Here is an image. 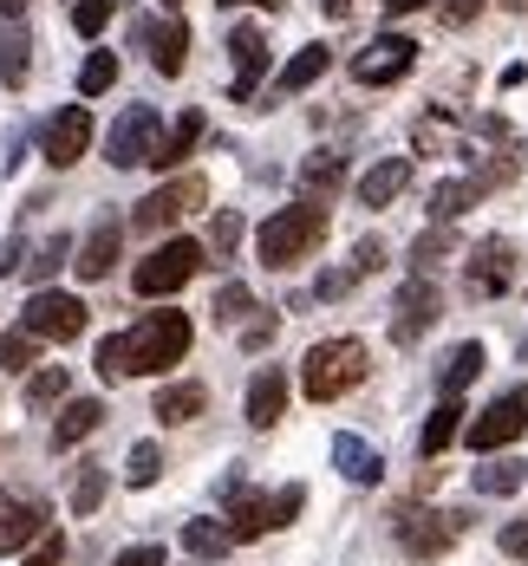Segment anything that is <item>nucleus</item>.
Here are the masks:
<instances>
[{"label": "nucleus", "instance_id": "nucleus-34", "mask_svg": "<svg viewBox=\"0 0 528 566\" xmlns=\"http://www.w3.org/2000/svg\"><path fill=\"white\" fill-rule=\"evenodd\" d=\"M33 358H40V339H33V333H27V326H20V333H7V339H0V365H7V371H13V378H20V371H33Z\"/></svg>", "mask_w": 528, "mask_h": 566}, {"label": "nucleus", "instance_id": "nucleus-20", "mask_svg": "<svg viewBox=\"0 0 528 566\" xmlns=\"http://www.w3.org/2000/svg\"><path fill=\"white\" fill-rule=\"evenodd\" d=\"M99 423H105V403H99V397H72V403L59 410V423H53V450H72V443H85Z\"/></svg>", "mask_w": 528, "mask_h": 566}, {"label": "nucleus", "instance_id": "nucleus-25", "mask_svg": "<svg viewBox=\"0 0 528 566\" xmlns=\"http://www.w3.org/2000/svg\"><path fill=\"white\" fill-rule=\"evenodd\" d=\"M476 196H489L476 176H464V182H437V189H431V222H457Z\"/></svg>", "mask_w": 528, "mask_h": 566}, {"label": "nucleus", "instance_id": "nucleus-33", "mask_svg": "<svg viewBox=\"0 0 528 566\" xmlns=\"http://www.w3.org/2000/svg\"><path fill=\"white\" fill-rule=\"evenodd\" d=\"M451 248H457V234H451V222H437L431 234H417V248H411V268H417V274H431V268H437Z\"/></svg>", "mask_w": 528, "mask_h": 566}, {"label": "nucleus", "instance_id": "nucleus-26", "mask_svg": "<svg viewBox=\"0 0 528 566\" xmlns=\"http://www.w3.org/2000/svg\"><path fill=\"white\" fill-rule=\"evenodd\" d=\"M340 182H346V157H333V150H313V157L300 164V189H307V202L327 196V189H340Z\"/></svg>", "mask_w": 528, "mask_h": 566}, {"label": "nucleus", "instance_id": "nucleus-21", "mask_svg": "<svg viewBox=\"0 0 528 566\" xmlns=\"http://www.w3.org/2000/svg\"><path fill=\"white\" fill-rule=\"evenodd\" d=\"M333 462H340V475H346V482H359V489H372V482L385 475V462L365 450L359 437H333Z\"/></svg>", "mask_w": 528, "mask_h": 566}, {"label": "nucleus", "instance_id": "nucleus-11", "mask_svg": "<svg viewBox=\"0 0 528 566\" xmlns=\"http://www.w3.org/2000/svg\"><path fill=\"white\" fill-rule=\"evenodd\" d=\"M411 65H417V46H411L405 33H379L365 53H352V78L359 85H398Z\"/></svg>", "mask_w": 528, "mask_h": 566}, {"label": "nucleus", "instance_id": "nucleus-45", "mask_svg": "<svg viewBox=\"0 0 528 566\" xmlns=\"http://www.w3.org/2000/svg\"><path fill=\"white\" fill-rule=\"evenodd\" d=\"M483 13V0H444V27H469Z\"/></svg>", "mask_w": 528, "mask_h": 566}, {"label": "nucleus", "instance_id": "nucleus-47", "mask_svg": "<svg viewBox=\"0 0 528 566\" xmlns=\"http://www.w3.org/2000/svg\"><path fill=\"white\" fill-rule=\"evenodd\" d=\"M112 566H164V547H131V554H117Z\"/></svg>", "mask_w": 528, "mask_h": 566}, {"label": "nucleus", "instance_id": "nucleus-41", "mask_svg": "<svg viewBox=\"0 0 528 566\" xmlns=\"http://www.w3.org/2000/svg\"><path fill=\"white\" fill-rule=\"evenodd\" d=\"M65 248H72V241H65V234H59V241H46V248H40V254H33V261H27V274H33V281H46V274H53L59 261H65Z\"/></svg>", "mask_w": 528, "mask_h": 566}, {"label": "nucleus", "instance_id": "nucleus-44", "mask_svg": "<svg viewBox=\"0 0 528 566\" xmlns=\"http://www.w3.org/2000/svg\"><path fill=\"white\" fill-rule=\"evenodd\" d=\"M503 554H509V560H528V521H509V527H503Z\"/></svg>", "mask_w": 528, "mask_h": 566}, {"label": "nucleus", "instance_id": "nucleus-8", "mask_svg": "<svg viewBox=\"0 0 528 566\" xmlns=\"http://www.w3.org/2000/svg\"><path fill=\"white\" fill-rule=\"evenodd\" d=\"M203 202H209V182H203V176H170L157 196H144V202H137L131 228H176L189 209H203Z\"/></svg>", "mask_w": 528, "mask_h": 566}, {"label": "nucleus", "instance_id": "nucleus-46", "mask_svg": "<svg viewBox=\"0 0 528 566\" xmlns=\"http://www.w3.org/2000/svg\"><path fill=\"white\" fill-rule=\"evenodd\" d=\"M379 254H385L379 241H359V254H352V274H379Z\"/></svg>", "mask_w": 528, "mask_h": 566}, {"label": "nucleus", "instance_id": "nucleus-5", "mask_svg": "<svg viewBox=\"0 0 528 566\" xmlns=\"http://www.w3.org/2000/svg\"><path fill=\"white\" fill-rule=\"evenodd\" d=\"M20 326H27L33 339H59V345H72L79 333H85V300H79V293H59V286H40V293L27 300Z\"/></svg>", "mask_w": 528, "mask_h": 566}, {"label": "nucleus", "instance_id": "nucleus-16", "mask_svg": "<svg viewBox=\"0 0 528 566\" xmlns=\"http://www.w3.org/2000/svg\"><path fill=\"white\" fill-rule=\"evenodd\" d=\"M281 417H288V371L268 365V371H255V385H248V423H255V430H275Z\"/></svg>", "mask_w": 528, "mask_h": 566}, {"label": "nucleus", "instance_id": "nucleus-49", "mask_svg": "<svg viewBox=\"0 0 528 566\" xmlns=\"http://www.w3.org/2000/svg\"><path fill=\"white\" fill-rule=\"evenodd\" d=\"M275 339V319H261V326H248V333H241V345H268Z\"/></svg>", "mask_w": 528, "mask_h": 566}, {"label": "nucleus", "instance_id": "nucleus-4", "mask_svg": "<svg viewBox=\"0 0 528 566\" xmlns=\"http://www.w3.org/2000/svg\"><path fill=\"white\" fill-rule=\"evenodd\" d=\"M203 241H189V234H176V241H164V248H151L137 268H131V286L144 293V300H164V293H183V286L203 274Z\"/></svg>", "mask_w": 528, "mask_h": 566}, {"label": "nucleus", "instance_id": "nucleus-13", "mask_svg": "<svg viewBox=\"0 0 528 566\" xmlns=\"http://www.w3.org/2000/svg\"><path fill=\"white\" fill-rule=\"evenodd\" d=\"M85 144H92V112H85V105H65V112L46 117V130H40V150H46L53 170H72V164L85 157Z\"/></svg>", "mask_w": 528, "mask_h": 566}, {"label": "nucleus", "instance_id": "nucleus-22", "mask_svg": "<svg viewBox=\"0 0 528 566\" xmlns=\"http://www.w3.org/2000/svg\"><path fill=\"white\" fill-rule=\"evenodd\" d=\"M209 410V391L203 385H164L157 391V423H196Z\"/></svg>", "mask_w": 528, "mask_h": 566}, {"label": "nucleus", "instance_id": "nucleus-24", "mask_svg": "<svg viewBox=\"0 0 528 566\" xmlns=\"http://www.w3.org/2000/svg\"><path fill=\"white\" fill-rule=\"evenodd\" d=\"M183 547H189L196 560H222L235 547V527L229 521H183Z\"/></svg>", "mask_w": 528, "mask_h": 566}, {"label": "nucleus", "instance_id": "nucleus-31", "mask_svg": "<svg viewBox=\"0 0 528 566\" xmlns=\"http://www.w3.org/2000/svg\"><path fill=\"white\" fill-rule=\"evenodd\" d=\"M105 462H79V489H72V514L85 521V514H99V502H105Z\"/></svg>", "mask_w": 528, "mask_h": 566}, {"label": "nucleus", "instance_id": "nucleus-17", "mask_svg": "<svg viewBox=\"0 0 528 566\" xmlns=\"http://www.w3.org/2000/svg\"><path fill=\"white\" fill-rule=\"evenodd\" d=\"M411 182V157H385V164H372V170L359 176V202L365 209H385V202H398Z\"/></svg>", "mask_w": 528, "mask_h": 566}, {"label": "nucleus", "instance_id": "nucleus-29", "mask_svg": "<svg viewBox=\"0 0 528 566\" xmlns=\"http://www.w3.org/2000/svg\"><path fill=\"white\" fill-rule=\"evenodd\" d=\"M476 371H483V345L469 339V345H457V352L444 358V378H437V385H444V397H457L464 385H476Z\"/></svg>", "mask_w": 528, "mask_h": 566}, {"label": "nucleus", "instance_id": "nucleus-1", "mask_svg": "<svg viewBox=\"0 0 528 566\" xmlns=\"http://www.w3.org/2000/svg\"><path fill=\"white\" fill-rule=\"evenodd\" d=\"M189 313H144L131 333L99 339V378H151V371H170L176 358L189 352Z\"/></svg>", "mask_w": 528, "mask_h": 566}, {"label": "nucleus", "instance_id": "nucleus-37", "mask_svg": "<svg viewBox=\"0 0 528 566\" xmlns=\"http://www.w3.org/2000/svg\"><path fill=\"white\" fill-rule=\"evenodd\" d=\"M117 85V59L112 53H92L85 59V72H79V92H85V98H99V92H112Z\"/></svg>", "mask_w": 528, "mask_h": 566}, {"label": "nucleus", "instance_id": "nucleus-43", "mask_svg": "<svg viewBox=\"0 0 528 566\" xmlns=\"http://www.w3.org/2000/svg\"><path fill=\"white\" fill-rule=\"evenodd\" d=\"M209 241H216L222 254H235V241H241V216H235V209H222V216H216V228H209Z\"/></svg>", "mask_w": 528, "mask_h": 566}, {"label": "nucleus", "instance_id": "nucleus-23", "mask_svg": "<svg viewBox=\"0 0 528 566\" xmlns=\"http://www.w3.org/2000/svg\"><path fill=\"white\" fill-rule=\"evenodd\" d=\"M457 437H464V403H457V397H444V403L431 410V423H424V437H417V443H424V455H444Z\"/></svg>", "mask_w": 528, "mask_h": 566}, {"label": "nucleus", "instance_id": "nucleus-6", "mask_svg": "<svg viewBox=\"0 0 528 566\" xmlns=\"http://www.w3.org/2000/svg\"><path fill=\"white\" fill-rule=\"evenodd\" d=\"M398 547H405L411 560H437V554H451L457 547V534H464V514H437V509H398Z\"/></svg>", "mask_w": 528, "mask_h": 566}, {"label": "nucleus", "instance_id": "nucleus-15", "mask_svg": "<svg viewBox=\"0 0 528 566\" xmlns=\"http://www.w3.org/2000/svg\"><path fill=\"white\" fill-rule=\"evenodd\" d=\"M229 46H235V85H229V98H235V105H248V98H255V85H261V72H268V40H261L255 27H235Z\"/></svg>", "mask_w": 528, "mask_h": 566}, {"label": "nucleus", "instance_id": "nucleus-42", "mask_svg": "<svg viewBox=\"0 0 528 566\" xmlns=\"http://www.w3.org/2000/svg\"><path fill=\"white\" fill-rule=\"evenodd\" d=\"M59 560H65V534H40L33 554H27L20 566H59Z\"/></svg>", "mask_w": 528, "mask_h": 566}, {"label": "nucleus", "instance_id": "nucleus-32", "mask_svg": "<svg viewBox=\"0 0 528 566\" xmlns=\"http://www.w3.org/2000/svg\"><path fill=\"white\" fill-rule=\"evenodd\" d=\"M0 78H7V85L27 78V27H13V20L0 27Z\"/></svg>", "mask_w": 528, "mask_h": 566}, {"label": "nucleus", "instance_id": "nucleus-28", "mask_svg": "<svg viewBox=\"0 0 528 566\" xmlns=\"http://www.w3.org/2000/svg\"><path fill=\"white\" fill-rule=\"evenodd\" d=\"M196 137H203V112H183V117H176V130L157 144V157H151V164H157V170H176V164L196 150Z\"/></svg>", "mask_w": 528, "mask_h": 566}, {"label": "nucleus", "instance_id": "nucleus-14", "mask_svg": "<svg viewBox=\"0 0 528 566\" xmlns=\"http://www.w3.org/2000/svg\"><path fill=\"white\" fill-rule=\"evenodd\" d=\"M40 534H46V502L40 495H0V554H20Z\"/></svg>", "mask_w": 528, "mask_h": 566}, {"label": "nucleus", "instance_id": "nucleus-52", "mask_svg": "<svg viewBox=\"0 0 528 566\" xmlns=\"http://www.w3.org/2000/svg\"><path fill=\"white\" fill-rule=\"evenodd\" d=\"M164 7H170V13H176V7H183V0H164Z\"/></svg>", "mask_w": 528, "mask_h": 566}, {"label": "nucleus", "instance_id": "nucleus-9", "mask_svg": "<svg viewBox=\"0 0 528 566\" xmlns=\"http://www.w3.org/2000/svg\"><path fill=\"white\" fill-rule=\"evenodd\" d=\"M437 313H444V293L431 274H411L405 293H398V306H392V339L398 345H417L431 326H437Z\"/></svg>", "mask_w": 528, "mask_h": 566}, {"label": "nucleus", "instance_id": "nucleus-18", "mask_svg": "<svg viewBox=\"0 0 528 566\" xmlns=\"http://www.w3.org/2000/svg\"><path fill=\"white\" fill-rule=\"evenodd\" d=\"M117 248H124V222H99L92 241L79 248V281H105L117 268Z\"/></svg>", "mask_w": 528, "mask_h": 566}, {"label": "nucleus", "instance_id": "nucleus-7", "mask_svg": "<svg viewBox=\"0 0 528 566\" xmlns=\"http://www.w3.org/2000/svg\"><path fill=\"white\" fill-rule=\"evenodd\" d=\"M528 430V391H503L476 423H469L464 437H469V450H483V455H496V450H509L516 437Z\"/></svg>", "mask_w": 528, "mask_h": 566}, {"label": "nucleus", "instance_id": "nucleus-38", "mask_svg": "<svg viewBox=\"0 0 528 566\" xmlns=\"http://www.w3.org/2000/svg\"><path fill=\"white\" fill-rule=\"evenodd\" d=\"M112 13H117V0H79V7H72V27H79L85 40H99V33L112 27Z\"/></svg>", "mask_w": 528, "mask_h": 566}, {"label": "nucleus", "instance_id": "nucleus-48", "mask_svg": "<svg viewBox=\"0 0 528 566\" xmlns=\"http://www.w3.org/2000/svg\"><path fill=\"white\" fill-rule=\"evenodd\" d=\"M417 7H431V0H385V20H405V13H417Z\"/></svg>", "mask_w": 528, "mask_h": 566}, {"label": "nucleus", "instance_id": "nucleus-40", "mask_svg": "<svg viewBox=\"0 0 528 566\" xmlns=\"http://www.w3.org/2000/svg\"><path fill=\"white\" fill-rule=\"evenodd\" d=\"M300 509H307V489H281V495H268V521H275V527H288Z\"/></svg>", "mask_w": 528, "mask_h": 566}, {"label": "nucleus", "instance_id": "nucleus-36", "mask_svg": "<svg viewBox=\"0 0 528 566\" xmlns=\"http://www.w3.org/2000/svg\"><path fill=\"white\" fill-rule=\"evenodd\" d=\"M157 475H164V450H157V443H137V450H131V469H124V482H131V489H151Z\"/></svg>", "mask_w": 528, "mask_h": 566}, {"label": "nucleus", "instance_id": "nucleus-10", "mask_svg": "<svg viewBox=\"0 0 528 566\" xmlns=\"http://www.w3.org/2000/svg\"><path fill=\"white\" fill-rule=\"evenodd\" d=\"M469 293L476 300H496V293H509L516 281V248H509V234H483L476 248H469Z\"/></svg>", "mask_w": 528, "mask_h": 566}, {"label": "nucleus", "instance_id": "nucleus-3", "mask_svg": "<svg viewBox=\"0 0 528 566\" xmlns=\"http://www.w3.org/2000/svg\"><path fill=\"white\" fill-rule=\"evenodd\" d=\"M359 378H365V345L359 339H320L307 352V365H300V391L313 397V403L346 397Z\"/></svg>", "mask_w": 528, "mask_h": 566}, {"label": "nucleus", "instance_id": "nucleus-2", "mask_svg": "<svg viewBox=\"0 0 528 566\" xmlns=\"http://www.w3.org/2000/svg\"><path fill=\"white\" fill-rule=\"evenodd\" d=\"M327 241V209L320 202H293V209H275L261 234H255V248H261V268H275V274H288L300 268L313 248Z\"/></svg>", "mask_w": 528, "mask_h": 566}, {"label": "nucleus", "instance_id": "nucleus-12", "mask_svg": "<svg viewBox=\"0 0 528 566\" xmlns=\"http://www.w3.org/2000/svg\"><path fill=\"white\" fill-rule=\"evenodd\" d=\"M157 144H164L157 112H151V105H131V112L117 117V130H112V164L117 170H137V164L157 157Z\"/></svg>", "mask_w": 528, "mask_h": 566}, {"label": "nucleus", "instance_id": "nucleus-50", "mask_svg": "<svg viewBox=\"0 0 528 566\" xmlns=\"http://www.w3.org/2000/svg\"><path fill=\"white\" fill-rule=\"evenodd\" d=\"M320 7H327V20H346V13L359 7V0H320Z\"/></svg>", "mask_w": 528, "mask_h": 566}, {"label": "nucleus", "instance_id": "nucleus-35", "mask_svg": "<svg viewBox=\"0 0 528 566\" xmlns=\"http://www.w3.org/2000/svg\"><path fill=\"white\" fill-rule=\"evenodd\" d=\"M65 385H72V371H65V365H46V371H33V385H27V403H33V410H46L53 397H65Z\"/></svg>", "mask_w": 528, "mask_h": 566}, {"label": "nucleus", "instance_id": "nucleus-30", "mask_svg": "<svg viewBox=\"0 0 528 566\" xmlns=\"http://www.w3.org/2000/svg\"><path fill=\"white\" fill-rule=\"evenodd\" d=\"M327 65H333V53H327V46H300V53L288 59V72H281V92H307Z\"/></svg>", "mask_w": 528, "mask_h": 566}, {"label": "nucleus", "instance_id": "nucleus-51", "mask_svg": "<svg viewBox=\"0 0 528 566\" xmlns=\"http://www.w3.org/2000/svg\"><path fill=\"white\" fill-rule=\"evenodd\" d=\"M222 7H268V13H275V7H288V0H222Z\"/></svg>", "mask_w": 528, "mask_h": 566}, {"label": "nucleus", "instance_id": "nucleus-27", "mask_svg": "<svg viewBox=\"0 0 528 566\" xmlns=\"http://www.w3.org/2000/svg\"><path fill=\"white\" fill-rule=\"evenodd\" d=\"M528 482V462H516V455H489L483 469H476V489L483 495H516Z\"/></svg>", "mask_w": 528, "mask_h": 566}, {"label": "nucleus", "instance_id": "nucleus-19", "mask_svg": "<svg viewBox=\"0 0 528 566\" xmlns=\"http://www.w3.org/2000/svg\"><path fill=\"white\" fill-rule=\"evenodd\" d=\"M144 46H151V65H157L164 78H176V72H183V59H189V27L170 13L164 27H151V33H144Z\"/></svg>", "mask_w": 528, "mask_h": 566}, {"label": "nucleus", "instance_id": "nucleus-39", "mask_svg": "<svg viewBox=\"0 0 528 566\" xmlns=\"http://www.w3.org/2000/svg\"><path fill=\"white\" fill-rule=\"evenodd\" d=\"M241 313H255V293H248V286H222V293H216V319L235 326Z\"/></svg>", "mask_w": 528, "mask_h": 566}]
</instances>
